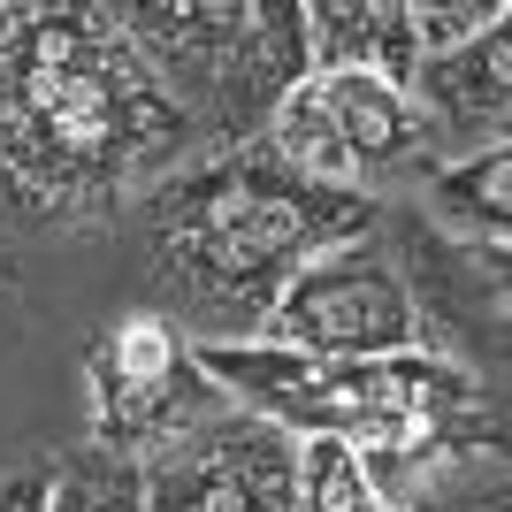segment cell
<instances>
[{"mask_svg":"<svg viewBox=\"0 0 512 512\" xmlns=\"http://www.w3.org/2000/svg\"><path fill=\"white\" fill-rule=\"evenodd\" d=\"M115 8H0V199L31 222H92L192 153Z\"/></svg>","mask_w":512,"mask_h":512,"instance_id":"obj_1","label":"cell"},{"mask_svg":"<svg viewBox=\"0 0 512 512\" xmlns=\"http://www.w3.org/2000/svg\"><path fill=\"white\" fill-rule=\"evenodd\" d=\"M375 199L299 176L268 138L207 161H176L138 199L161 321L199 344H245L276 314L283 283L329 245L375 230Z\"/></svg>","mask_w":512,"mask_h":512,"instance_id":"obj_2","label":"cell"},{"mask_svg":"<svg viewBox=\"0 0 512 512\" xmlns=\"http://www.w3.org/2000/svg\"><path fill=\"white\" fill-rule=\"evenodd\" d=\"M192 360L214 390H230L245 413L276 421L283 436L344 444L390 512L413 505L428 474L505 451V413L482 390V375L436 360V352L306 360L276 344H192Z\"/></svg>","mask_w":512,"mask_h":512,"instance_id":"obj_3","label":"cell"},{"mask_svg":"<svg viewBox=\"0 0 512 512\" xmlns=\"http://www.w3.org/2000/svg\"><path fill=\"white\" fill-rule=\"evenodd\" d=\"M199 146H253L268 115L306 85V8L299 0H153L115 8Z\"/></svg>","mask_w":512,"mask_h":512,"instance_id":"obj_4","label":"cell"},{"mask_svg":"<svg viewBox=\"0 0 512 512\" xmlns=\"http://www.w3.org/2000/svg\"><path fill=\"white\" fill-rule=\"evenodd\" d=\"M268 146L291 161L299 176L329 184V192H390V184H421L436 169V146H428V123L413 115V100L367 69H337V77H306L291 100L268 115L260 130Z\"/></svg>","mask_w":512,"mask_h":512,"instance_id":"obj_5","label":"cell"},{"mask_svg":"<svg viewBox=\"0 0 512 512\" xmlns=\"http://www.w3.org/2000/svg\"><path fill=\"white\" fill-rule=\"evenodd\" d=\"M260 337L276 352H306V360H398V352L428 344L383 230L306 260L299 276L283 283L276 314L260 321Z\"/></svg>","mask_w":512,"mask_h":512,"instance_id":"obj_6","label":"cell"},{"mask_svg":"<svg viewBox=\"0 0 512 512\" xmlns=\"http://www.w3.org/2000/svg\"><path fill=\"white\" fill-rule=\"evenodd\" d=\"M146 467V512H299V436L245 406L176 428Z\"/></svg>","mask_w":512,"mask_h":512,"instance_id":"obj_7","label":"cell"},{"mask_svg":"<svg viewBox=\"0 0 512 512\" xmlns=\"http://www.w3.org/2000/svg\"><path fill=\"white\" fill-rule=\"evenodd\" d=\"M85 390H92V444L146 459L192 428L199 413H214V383L199 375L192 337L161 314H123L115 329H100L85 360Z\"/></svg>","mask_w":512,"mask_h":512,"instance_id":"obj_8","label":"cell"},{"mask_svg":"<svg viewBox=\"0 0 512 512\" xmlns=\"http://www.w3.org/2000/svg\"><path fill=\"white\" fill-rule=\"evenodd\" d=\"M390 260L413 291V314H421V337L467 344V352H490L505 360V253H474L459 237L428 230L421 214H398L390 222Z\"/></svg>","mask_w":512,"mask_h":512,"instance_id":"obj_9","label":"cell"},{"mask_svg":"<svg viewBox=\"0 0 512 512\" xmlns=\"http://www.w3.org/2000/svg\"><path fill=\"white\" fill-rule=\"evenodd\" d=\"M413 115L428 123V146L436 153H497L512 130V23L497 16L490 31L444 46V54H421L406 77Z\"/></svg>","mask_w":512,"mask_h":512,"instance_id":"obj_10","label":"cell"},{"mask_svg":"<svg viewBox=\"0 0 512 512\" xmlns=\"http://www.w3.org/2000/svg\"><path fill=\"white\" fill-rule=\"evenodd\" d=\"M413 62H421L413 8H383V0H314L306 8V77L367 69V77L406 92Z\"/></svg>","mask_w":512,"mask_h":512,"instance_id":"obj_11","label":"cell"},{"mask_svg":"<svg viewBox=\"0 0 512 512\" xmlns=\"http://www.w3.org/2000/svg\"><path fill=\"white\" fill-rule=\"evenodd\" d=\"M421 222L428 230L459 237L474 253H505L512 230V153H467V161H436L421 176Z\"/></svg>","mask_w":512,"mask_h":512,"instance_id":"obj_12","label":"cell"},{"mask_svg":"<svg viewBox=\"0 0 512 512\" xmlns=\"http://www.w3.org/2000/svg\"><path fill=\"white\" fill-rule=\"evenodd\" d=\"M46 512H146V467L123 451H69L46 467Z\"/></svg>","mask_w":512,"mask_h":512,"instance_id":"obj_13","label":"cell"},{"mask_svg":"<svg viewBox=\"0 0 512 512\" xmlns=\"http://www.w3.org/2000/svg\"><path fill=\"white\" fill-rule=\"evenodd\" d=\"M299 512H390L344 444H299Z\"/></svg>","mask_w":512,"mask_h":512,"instance_id":"obj_14","label":"cell"},{"mask_svg":"<svg viewBox=\"0 0 512 512\" xmlns=\"http://www.w3.org/2000/svg\"><path fill=\"white\" fill-rule=\"evenodd\" d=\"M406 512H512L505 497V451H482V459H459V467L428 474L421 497Z\"/></svg>","mask_w":512,"mask_h":512,"instance_id":"obj_15","label":"cell"},{"mask_svg":"<svg viewBox=\"0 0 512 512\" xmlns=\"http://www.w3.org/2000/svg\"><path fill=\"white\" fill-rule=\"evenodd\" d=\"M497 16H505V8H413V39H421V54H444V46L490 31Z\"/></svg>","mask_w":512,"mask_h":512,"instance_id":"obj_16","label":"cell"},{"mask_svg":"<svg viewBox=\"0 0 512 512\" xmlns=\"http://www.w3.org/2000/svg\"><path fill=\"white\" fill-rule=\"evenodd\" d=\"M0 512H46V474H16V482H0Z\"/></svg>","mask_w":512,"mask_h":512,"instance_id":"obj_17","label":"cell"}]
</instances>
